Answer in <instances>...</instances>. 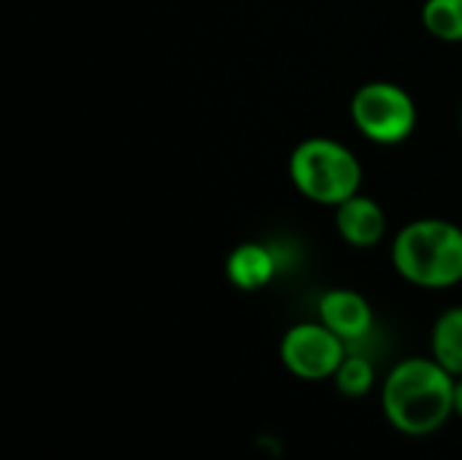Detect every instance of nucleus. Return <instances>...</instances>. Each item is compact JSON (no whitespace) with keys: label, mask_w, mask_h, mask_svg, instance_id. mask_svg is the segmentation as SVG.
Listing matches in <instances>:
<instances>
[{"label":"nucleus","mask_w":462,"mask_h":460,"mask_svg":"<svg viewBox=\"0 0 462 460\" xmlns=\"http://www.w3.org/2000/svg\"><path fill=\"white\" fill-rule=\"evenodd\" d=\"M422 24L441 41H462V0H425Z\"/></svg>","instance_id":"9d476101"},{"label":"nucleus","mask_w":462,"mask_h":460,"mask_svg":"<svg viewBox=\"0 0 462 460\" xmlns=\"http://www.w3.org/2000/svg\"><path fill=\"white\" fill-rule=\"evenodd\" d=\"M346 358V342L336 336L325 323H303L284 333L282 363L300 380H328L336 377Z\"/></svg>","instance_id":"39448f33"},{"label":"nucleus","mask_w":462,"mask_h":460,"mask_svg":"<svg viewBox=\"0 0 462 460\" xmlns=\"http://www.w3.org/2000/svg\"><path fill=\"white\" fill-rule=\"evenodd\" d=\"M382 409L401 434L428 437L455 412V377L436 358L401 361L384 380Z\"/></svg>","instance_id":"f257e3e1"},{"label":"nucleus","mask_w":462,"mask_h":460,"mask_svg":"<svg viewBox=\"0 0 462 460\" xmlns=\"http://www.w3.org/2000/svg\"><path fill=\"white\" fill-rule=\"evenodd\" d=\"M393 263L417 287H452L462 282V230L447 220H417L395 236Z\"/></svg>","instance_id":"f03ea898"},{"label":"nucleus","mask_w":462,"mask_h":460,"mask_svg":"<svg viewBox=\"0 0 462 460\" xmlns=\"http://www.w3.org/2000/svg\"><path fill=\"white\" fill-rule=\"evenodd\" d=\"M279 258L273 247H265L260 241H246L236 247L227 258V279L238 290H263L276 274H279Z\"/></svg>","instance_id":"6e6552de"},{"label":"nucleus","mask_w":462,"mask_h":460,"mask_svg":"<svg viewBox=\"0 0 462 460\" xmlns=\"http://www.w3.org/2000/svg\"><path fill=\"white\" fill-rule=\"evenodd\" d=\"M319 317L346 344L365 339L374 328V309L355 290H328L319 301Z\"/></svg>","instance_id":"423d86ee"},{"label":"nucleus","mask_w":462,"mask_h":460,"mask_svg":"<svg viewBox=\"0 0 462 460\" xmlns=\"http://www.w3.org/2000/svg\"><path fill=\"white\" fill-rule=\"evenodd\" d=\"M455 412L462 418V377L455 382Z\"/></svg>","instance_id":"f8f14e48"},{"label":"nucleus","mask_w":462,"mask_h":460,"mask_svg":"<svg viewBox=\"0 0 462 460\" xmlns=\"http://www.w3.org/2000/svg\"><path fill=\"white\" fill-rule=\"evenodd\" d=\"M352 119L374 144H401L417 127L414 98L393 81H368L352 98Z\"/></svg>","instance_id":"20e7f679"},{"label":"nucleus","mask_w":462,"mask_h":460,"mask_svg":"<svg viewBox=\"0 0 462 460\" xmlns=\"http://www.w3.org/2000/svg\"><path fill=\"white\" fill-rule=\"evenodd\" d=\"M336 228L346 244L357 249H371L384 239L387 217H384V209L374 198L357 192L341 206H336Z\"/></svg>","instance_id":"0eeeda50"},{"label":"nucleus","mask_w":462,"mask_h":460,"mask_svg":"<svg viewBox=\"0 0 462 460\" xmlns=\"http://www.w3.org/2000/svg\"><path fill=\"white\" fill-rule=\"evenodd\" d=\"M460 125H462V114H460Z\"/></svg>","instance_id":"ddd939ff"},{"label":"nucleus","mask_w":462,"mask_h":460,"mask_svg":"<svg viewBox=\"0 0 462 460\" xmlns=\"http://www.w3.org/2000/svg\"><path fill=\"white\" fill-rule=\"evenodd\" d=\"M433 358L452 374L462 377V306L447 309L433 325Z\"/></svg>","instance_id":"1a4fd4ad"},{"label":"nucleus","mask_w":462,"mask_h":460,"mask_svg":"<svg viewBox=\"0 0 462 460\" xmlns=\"http://www.w3.org/2000/svg\"><path fill=\"white\" fill-rule=\"evenodd\" d=\"M290 179L303 198L322 206H341L360 192L363 168L341 141L306 138L290 157Z\"/></svg>","instance_id":"7ed1b4c3"},{"label":"nucleus","mask_w":462,"mask_h":460,"mask_svg":"<svg viewBox=\"0 0 462 460\" xmlns=\"http://www.w3.org/2000/svg\"><path fill=\"white\" fill-rule=\"evenodd\" d=\"M333 380H336L338 393H344L349 399H360L374 388L376 371H374V363L365 355H346Z\"/></svg>","instance_id":"9b49d317"}]
</instances>
